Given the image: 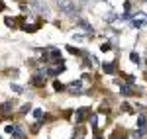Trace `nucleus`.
Segmentation results:
<instances>
[{
  "label": "nucleus",
  "instance_id": "obj_1",
  "mask_svg": "<svg viewBox=\"0 0 147 139\" xmlns=\"http://www.w3.org/2000/svg\"><path fill=\"white\" fill-rule=\"evenodd\" d=\"M59 10H63L67 16H77V6L73 4V0H57Z\"/></svg>",
  "mask_w": 147,
  "mask_h": 139
},
{
  "label": "nucleus",
  "instance_id": "obj_2",
  "mask_svg": "<svg viewBox=\"0 0 147 139\" xmlns=\"http://www.w3.org/2000/svg\"><path fill=\"white\" fill-rule=\"evenodd\" d=\"M63 71H65V63H63V61H59V65L51 67V69H45V75H49V77H55V75L63 73Z\"/></svg>",
  "mask_w": 147,
  "mask_h": 139
},
{
  "label": "nucleus",
  "instance_id": "obj_3",
  "mask_svg": "<svg viewBox=\"0 0 147 139\" xmlns=\"http://www.w3.org/2000/svg\"><path fill=\"white\" fill-rule=\"evenodd\" d=\"M4 131H6V133H10V135H14V137H22L24 133H22V129L18 128V126H6V128H4Z\"/></svg>",
  "mask_w": 147,
  "mask_h": 139
},
{
  "label": "nucleus",
  "instance_id": "obj_4",
  "mask_svg": "<svg viewBox=\"0 0 147 139\" xmlns=\"http://www.w3.org/2000/svg\"><path fill=\"white\" fill-rule=\"evenodd\" d=\"M145 22H147V16H145V14H137L136 18H134V22H131V26H134V28H141Z\"/></svg>",
  "mask_w": 147,
  "mask_h": 139
},
{
  "label": "nucleus",
  "instance_id": "obj_5",
  "mask_svg": "<svg viewBox=\"0 0 147 139\" xmlns=\"http://www.w3.org/2000/svg\"><path fill=\"white\" fill-rule=\"evenodd\" d=\"M86 116H88V108H79V110H77V116H75V122L80 124Z\"/></svg>",
  "mask_w": 147,
  "mask_h": 139
},
{
  "label": "nucleus",
  "instance_id": "obj_6",
  "mask_svg": "<svg viewBox=\"0 0 147 139\" xmlns=\"http://www.w3.org/2000/svg\"><path fill=\"white\" fill-rule=\"evenodd\" d=\"M137 129L145 135V129H147V118L145 116H137Z\"/></svg>",
  "mask_w": 147,
  "mask_h": 139
},
{
  "label": "nucleus",
  "instance_id": "obj_7",
  "mask_svg": "<svg viewBox=\"0 0 147 139\" xmlns=\"http://www.w3.org/2000/svg\"><path fill=\"white\" fill-rule=\"evenodd\" d=\"M32 82H34V86H43L45 84V75H34V79H32Z\"/></svg>",
  "mask_w": 147,
  "mask_h": 139
},
{
  "label": "nucleus",
  "instance_id": "obj_8",
  "mask_svg": "<svg viewBox=\"0 0 147 139\" xmlns=\"http://www.w3.org/2000/svg\"><path fill=\"white\" fill-rule=\"evenodd\" d=\"M102 71H104L106 75H114V73H116V63H104V65H102Z\"/></svg>",
  "mask_w": 147,
  "mask_h": 139
},
{
  "label": "nucleus",
  "instance_id": "obj_9",
  "mask_svg": "<svg viewBox=\"0 0 147 139\" xmlns=\"http://www.w3.org/2000/svg\"><path fill=\"white\" fill-rule=\"evenodd\" d=\"M120 92L124 94V96H131V94L136 92V88H131L129 84H122V86H120Z\"/></svg>",
  "mask_w": 147,
  "mask_h": 139
},
{
  "label": "nucleus",
  "instance_id": "obj_10",
  "mask_svg": "<svg viewBox=\"0 0 147 139\" xmlns=\"http://www.w3.org/2000/svg\"><path fill=\"white\" fill-rule=\"evenodd\" d=\"M0 110H2V114H4V116H8V114L12 112V102H4V104L0 106Z\"/></svg>",
  "mask_w": 147,
  "mask_h": 139
},
{
  "label": "nucleus",
  "instance_id": "obj_11",
  "mask_svg": "<svg viewBox=\"0 0 147 139\" xmlns=\"http://www.w3.org/2000/svg\"><path fill=\"white\" fill-rule=\"evenodd\" d=\"M77 22H79V26H82V28H84V30H86L88 34H92V32H94V30H92V26H90V24H86L84 20H80V18H77Z\"/></svg>",
  "mask_w": 147,
  "mask_h": 139
},
{
  "label": "nucleus",
  "instance_id": "obj_12",
  "mask_svg": "<svg viewBox=\"0 0 147 139\" xmlns=\"http://www.w3.org/2000/svg\"><path fill=\"white\" fill-rule=\"evenodd\" d=\"M80 86H82V82H80V81H73L71 84H69V88H71V90H77V92L80 90Z\"/></svg>",
  "mask_w": 147,
  "mask_h": 139
},
{
  "label": "nucleus",
  "instance_id": "obj_13",
  "mask_svg": "<svg viewBox=\"0 0 147 139\" xmlns=\"http://www.w3.org/2000/svg\"><path fill=\"white\" fill-rule=\"evenodd\" d=\"M34 8H35V10H39V12H47V8H45L43 2H34Z\"/></svg>",
  "mask_w": 147,
  "mask_h": 139
},
{
  "label": "nucleus",
  "instance_id": "obj_14",
  "mask_svg": "<svg viewBox=\"0 0 147 139\" xmlns=\"http://www.w3.org/2000/svg\"><path fill=\"white\" fill-rule=\"evenodd\" d=\"M67 51H69V53H73V55H82V51L77 49V47H73V45H67Z\"/></svg>",
  "mask_w": 147,
  "mask_h": 139
},
{
  "label": "nucleus",
  "instance_id": "obj_15",
  "mask_svg": "<svg viewBox=\"0 0 147 139\" xmlns=\"http://www.w3.org/2000/svg\"><path fill=\"white\" fill-rule=\"evenodd\" d=\"M10 88H12V90H14V92H18V94H20V92H22V90H24L22 86H20V84H16V82H12V84H10Z\"/></svg>",
  "mask_w": 147,
  "mask_h": 139
},
{
  "label": "nucleus",
  "instance_id": "obj_16",
  "mask_svg": "<svg viewBox=\"0 0 147 139\" xmlns=\"http://www.w3.org/2000/svg\"><path fill=\"white\" fill-rule=\"evenodd\" d=\"M129 59H131V63H137V65H139V61H141L137 53H129Z\"/></svg>",
  "mask_w": 147,
  "mask_h": 139
},
{
  "label": "nucleus",
  "instance_id": "obj_17",
  "mask_svg": "<svg viewBox=\"0 0 147 139\" xmlns=\"http://www.w3.org/2000/svg\"><path fill=\"white\" fill-rule=\"evenodd\" d=\"M34 116L37 118V120H43V110H39V108H37V110H34Z\"/></svg>",
  "mask_w": 147,
  "mask_h": 139
},
{
  "label": "nucleus",
  "instance_id": "obj_18",
  "mask_svg": "<svg viewBox=\"0 0 147 139\" xmlns=\"http://www.w3.org/2000/svg\"><path fill=\"white\" fill-rule=\"evenodd\" d=\"M30 110H32V104H24L22 108H20V112H22V114H28Z\"/></svg>",
  "mask_w": 147,
  "mask_h": 139
},
{
  "label": "nucleus",
  "instance_id": "obj_19",
  "mask_svg": "<svg viewBox=\"0 0 147 139\" xmlns=\"http://www.w3.org/2000/svg\"><path fill=\"white\" fill-rule=\"evenodd\" d=\"M88 120H90V124L94 126V129H96V122H98V118H96V114H90V116H88Z\"/></svg>",
  "mask_w": 147,
  "mask_h": 139
},
{
  "label": "nucleus",
  "instance_id": "obj_20",
  "mask_svg": "<svg viewBox=\"0 0 147 139\" xmlns=\"http://www.w3.org/2000/svg\"><path fill=\"white\" fill-rule=\"evenodd\" d=\"M53 88H55V90H63V88H65V86H63V84H61V82L57 81V82H53Z\"/></svg>",
  "mask_w": 147,
  "mask_h": 139
},
{
  "label": "nucleus",
  "instance_id": "obj_21",
  "mask_svg": "<svg viewBox=\"0 0 147 139\" xmlns=\"http://www.w3.org/2000/svg\"><path fill=\"white\" fill-rule=\"evenodd\" d=\"M100 51H104V53H106V51H110V43H104V45L100 47Z\"/></svg>",
  "mask_w": 147,
  "mask_h": 139
},
{
  "label": "nucleus",
  "instance_id": "obj_22",
  "mask_svg": "<svg viewBox=\"0 0 147 139\" xmlns=\"http://www.w3.org/2000/svg\"><path fill=\"white\" fill-rule=\"evenodd\" d=\"M73 37H75L77 41H82V39H84V35H82V34H77V35H73Z\"/></svg>",
  "mask_w": 147,
  "mask_h": 139
},
{
  "label": "nucleus",
  "instance_id": "obj_23",
  "mask_svg": "<svg viewBox=\"0 0 147 139\" xmlns=\"http://www.w3.org/2000/svg\"><path fill=\"white\" fill-rule=\"evenodd\" d=\"M114 18H116V14H114V12H110V14H108V22H114Z\"/></svg>",
  "mask_w": 147,
  "mask_h": 139
},
{
  "label": "nucleus",
  "instance_id": "obj_24",
  "mask_svg": "<svg viewBox=\"0 0 147 139\" xmlns=\"http://www.w3.org/2000/svg\"><path fill=\"white\" fill-rule=\"evenodd\" d=\"M110 139H118V133H114V135H112V137H110Z\"/></svg>",
  "mask_w": 147,
  "mask_h": 139
},
{
  "label": "nucleus",
  "instance_id": "obj_25",
  "mask_svg": "<svg viewBox=\"0 0 147 139\" xmlns=\"http://www.w3.org/2000/svg\"><path fill=\"white\" fill-rule=\"evenodd\" d=\"M124 139H125V137H124Z\"/></svg>",
  "mask_w": 147,
  "mask_h": 139
}]
</instances>
